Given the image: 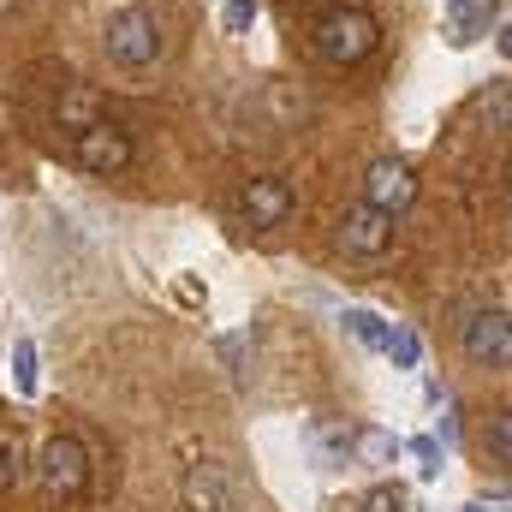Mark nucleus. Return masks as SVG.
<instances>
[{
  "instance_id": "nucleus-13",
  "label": "nucleus",
  "mask_w": 512,
  "mask_h": 512,
  "mask_svg": "<svg viewBox=\"0 0 512 512\" xmlns=\"http://www.w3.org/2000/svg\"><path fill=\"white\" fill-rule=\"evenodd\" d=\"M352 453H358L364 465H387V459L399 453V441H393L387 429H352Z\"/></svg>"
},
{
  "instance_id": "nucleus-21",
  "label": "nucleus",
  "mask_w": 512,
  "mask_h": 512,
  "mask_svg": "<svg viewBox=\"0 0 512 512\" xmlns=\"http://www.w3.org/2000/svg\"><path fill=\"white\" fill-rule=\"evenodd\" d=\"M489 441H495V459L507 465V453H512V417H507V411H495V429H489Z\"/></svg>"
},
{
  "instance_id": "nucleus-10",
  "label": "nucleus",
  "mask_w": 512,
  "mask_h": 512,
  "mask_svg": "<svg viewBox=\"0 0 512 512\" xmlns=\"http://www.w3.org/2000/svg\"><path fill=\"white\" fill-rule=\"evenodd\" d=\"M185 507H191V512H227V507H233L221 465H197V471L185 477Z\"/></svg>"
},
{
  "instance_id": "nucleus-15",
  "label": "nucleus",
  "mask_w": 512,
  "mask_h": 512,
  "mask_svg": "<svg viewBox=\"0 0 512 512\" xmlns=\"http://www.w3.org/2000/svg\"><path fill=\"white\" fill-rule=\"evenodd\" d=\"M18 477H24V441L18 429H0V489H18Z\"/></svg>"
},
{
  "instance_id": "nucleus-9",
  "label": "nucleus",
  "mask_w": 512,
  "mask_h": 512,
  "mask_svg": "<svg viewBox=\"0 0 512 512\" xmlns=\"http://www.w3.org/2000/svg\"><path fill=\"white\" fill-rule=\"evenodd\" d=\"M501 24V0H447V42L471 48Z\"/></svg>"
},
{
  "instance_id": "nucleus-2",
  "label": "nucleus",
  "mask_w": 512,
  "mask_h": 512,
  "mask_svg": "<svg viewBox=\"0 0 512 512\" xmlns=\"http://www.w3.org/2000/svg\"><path fill=\"white\" fill-rule=\"evenodd\" d=\"M102 42H108V60H114L120 72H149V66L161 60V24H155L149 6H126V12H114Z\"/></svg>"
},
{
  "instance_id": "nucleus-5",
  "label": "nucleus",
  "mask_w": 512,
  "mask_h": 512,
  "mask_svg": "<svg viewBox=\"0 0 512 512\" xmlns=\"http://www.w3.org/2000/svg\"><path fill=\"white\" fill-rule=\"evenodd\" d=\"M364 203L399 221V215L417 203V173H411V161H393V155L370 161V173H364Z\"/></svg>"
},
{
  "instance_id": "nucleus-7",
  "label": "nucleus",
  "mask_w": 512,
  "mask_h": 512,
  "mask_svg": "<svg viewBox=\"0 0 512 512\" xmlns=\"http://www.w3.org/2000/svg\"><path fill=\"white\" fill-rule=\"evenodd\" d=\"M292 209H298V191H292L280 173H262V179H251V185H245V221H251L256 233L280 227Z\"/></svg>"
},
{
  "instance_id": "nucleus-18",
  "label": "nucleus",
  "mask_w": 512,
  "mask_h": 512,
  "mask_svg": "<svg viewBox=\"0 0 512 512\" xmlns=\"http://www.w3.org/2000/svg\"><path fill=\"white\" fill-rule=\"evenodd\" d=\"M256 12H262V0H227V12H221L227 36H245V30L256 24Z\"/></svg>"
},
{
  "instance_id": "nucleus-1",
  "label": "nucleus",
  "mask_w": 512,
  "mask_h": 512,
  "mask_svg": "<svg viewBox=\"0 0 512 512\" xmlns=\"http://www.w3.org/2000/svg\"><path fill=\"white\" fill-rule=\"evenodd\" d=\"M376 42H382V24L364 6H334V12L316 18V54L328 66H358V60L376 54Z\"/></svg>"
},
{
  "instance_id": "nucleus-11",
  "label": "nucleus",
  "mask_w": 512,
  "mask_h": 512,
  "mask_svg": "<svg viewBox=\"0 0 512 512\" xmlns=\"http://www.w3.org/2000/svg\"><path fill=\"white\" fill-rule=\"evenodd\" d=\"M310 447H316V465H346V453H352V423H346V417H322L316 435H310Z\"/></svg>"
},
{
  "instance_id": "nucleus-22",
  "label": "nucleus",
  "mask_w": 512,
  "mask_h": 512,
  "mask_svg": "<svg viewBox=\"0 0 512 512\" xmlns=\"http://www.w3.org/2000/svg\"><path fill=\"white\" fill-rule=\"evenodd\" d=\"M12 6H18V0H0V18H6V12H12Z\"/></svg>"
},
{
  "instance_id": "nucleus-17",
  "label": "nucleus",
  "mask_w": 512,
  "mask_h": 512,
  "mask_svg": "<svg viewBox=\"0 0 512 512\" xmlns=\"http://www.w3.org/2000/svg\"><path fill=\"white\" fill-rule=\"evenodd\" d=\"M12 376H18V393H36V346L30 340L12 346Z\"/></svg>"
},
{
  "instance_id": "nucleus-20",
  "label": "nucleus",
  "mask_w": 512,
  "mask_h": 512,
  "mask_svg": "<svg viewBox=\"0 0 512 512\" xmlns=\"http://www.w3.org/2000/svg\"><path fill=\"white\" fill-rule=\"evenodd\" d=\"M358 512H405V495H399V489H370V495L358 501Z\"/></svg>"
},
{
  "instance_id": "nucleus-4",
  "label": "nucleus",
  "mask_w": 512,
  "mask_h": 512,
  "mask_svg": "<svg viewBox=\"0 0 512 512\" xmlns=\"http://www.w3.org/2000/svg\"><path fill=\"white\" fill-rule=\"evenodd\" d=\"M36 471H42L48 501H78V495L90 489V453H84V441H78V435H54V441L42 447Z\"/></svg>"
},
{
  "instance_id": "nucleus-12",
  "label": "nucleus",
  "mask_w": 512,
  "mask_h": 512,
  "mask_svg": "<svg viewBox=\"0 0 512 512\" xmlns=\"http://www.w3.org/2000/svg\"><path fill=\"white\" fill-rule=\"evenodd\" d=\"M382 352L393 358V370H417V358H423V346H417V334L405 328V322H387V340Z\"/></svg>"
},
{
  "instance_id": "nucleus-3",
  "label": "nucleus",
  "mask_w": 512,
  "mask_h": 512,
  "mask_svg": "<svg viewBox=\"0 0 512 512\" xmlns=\"http://www.w3.org/2000/svg\"><path fill=\"white\" fill-rule=\"evenodd\" d=\"M72 155H78L84 173L114 179V173H126L131 161H137V143H131V131L114 126V120H90V126L72 131Z\"/></svg>"
},
{
  "instance_id": "nucleus-19",
  "label": "nucleus",
  "mask_w": 512,
  "mask_h": 512,
  "mask_svg": "<svg viewBox=\"0 0 512 512\" xmlns=\"http://www.w3.org/2000/svg\"><path fill=\"white\" fill-rule=\"evenodd\" d=\"M411 459H417L423 477H435V471H441V441H435V435H417V441H411Z\"/></svg>"
},
{
  "instance_id": "nucleus-6",
  "label": "nucleus",
  "mask_w": 512,
  "mask_h": 512,
  "mask_svg": "<svg viewBox=\"0 0 512 512\" xmlns=\"http://www.w3.org/2000/svg\"><path fill=\"white\" fill-rule=\"evenodd\" d=\"M465 358L477 370H507L512 364V322L507 310H477L465 322Z\"/></svg>"
},
{
  "instance_id": "nucleus-8",
  "label": "nucleus",
  "mask_w": 512,
  "mask_h": 512,
  "mask_svg": "<svg viewBox=\"0 0 512 512\" xmlns=\"http://www.w3.org/2000/svg\"><path fill=\"white\" fill-rule=\"evenodd\" d=\"M340 245L352 256H382L387 245H393V215L370 209V203H352V209L340 215Z\"/></svg>"
},
{
  "instance_id": "nucleus-14",
  "label": "nucleus",
  "mask_w": 512,
  "mask_h": 512,
  "mask_svg": "<svg viewBox=\"0 0 512 512\" xmlns=\"http://www.w3.org/2000/svg\"><path fill=\"white\" fill-rule=\"evenodd\" d=\"M340 322L352 328V340H358V346H370V352H382V340H387V322L376 316V310H346Z\"/></svg>"
},
{
  "instance_id": "nucleus-16",
  "label": "nucleus",
  "mask_w": 512,
  "mask_h": 512,
  "mask_svg": "<svg viewBox=\"0 0 512 512\" xmlns=\"http://www.w3.org/2000/svg\"><path fill=\"white\" fill-rule=\"evenodd\" d=\"M60 120H66L72 131H78V126H90V120H96V96H90V90H72V96L60 102Z\"/></svg>"
}]
</instances>
